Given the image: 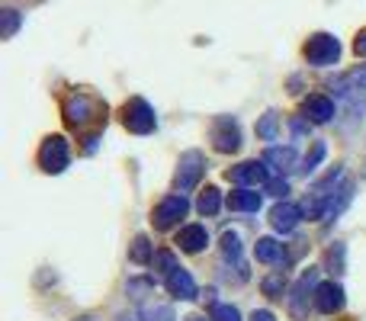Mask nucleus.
Segmentation results:
<instances>
[{
    "mask_svg": "<svg viewBox=\"0 0 366 321\" xmlns=\"http://www.w3.org/2000/svg\"><path fill=\"white\" fill-rule=\"evenodd\" d=\"M61 116H64V126L74 129V132H87L90 126L103 129L107 126V103L90 97L87 90H71L61 100Z\"/></svg>",
    "mask_w": 366,
    "mask_h": 321,
    "instance_id": "obj_1",
    "label": "nucleus"
},
{
    "mask_svg": "<svg viewBox=\"0 0 366 321\" xmlns=\"http://www.w3.org/2000/svg\"><path fill=\"white\" fill-rule=\"evenodd\" d=\"M315 290H318V270L309 267L302 277L292 283L290 296H286V309H290V318L292 321H305L309 318V305L315 302Z\"/></svg>",
    "mask_w": 366,
    "mask_h": 321,
    "instance_id": "obj_2",
    "label": "nucleus"
},
{
    "mask_svg": "<svg viewBox=\"0 0 366 321\" xmlns=\"http://www.w3.org/2000/svg\"><path fill=\"white\" fill-rule=\"evenodd\" d=\"M328 87L335 90V100L344 107V116H347V122H360L363 113H366V103L360 97V87L354 84V77L350 74H337L328 81Z\"/></svg>",
    "mask_w": 366,
    "mask_h": 321,
    "instance_id": "obj_3",
    "label": "nucleus"
},
{
    "mask_svg": "<svg viewBox=\"0 0 366 321\" xmlns=\"http://www.w3.org/2000/svg\"><path fill=\"white\" fill-rule=\"evenodd\" d=\"M302 55L312 68H331V64H337V58H341V42H337L331 32H315V36H309Z\"/></svg>",
    "mask_w": 366,
    "mask_h": 321,
    "instance_id": "obj_4",
    "label": "nucleus"
},
{
    "mask_svg": "<svg viewBox=\"0 0 366 321\" xmlns=\"http://www.w3.org/2000/svg\"><path fill=\"white\" fill-rule=\"evenodd\" d=\"M122 126L132 135H152L158 129V116H154L152 103L142 100V97L126 100V107H122Z\"/></svg>",
    "mask_w": 366,
    "mask_h": 321,
    "instance_id": "obj_5",
    "label": "nucleus"
},
{
    "mask_svg": "<svg viewBox=\"0 0 366 321\" xmlns=\"http://www.w3.org/2000/svg\"><path fill=\"white\" fill-rule=\"evenodd\" d=\"M189 212V199L183 193H171L164 196V199L154 206L152 212V225L158 228V232H171L174 225H180V219H187Z\"/></svg>",
    "mask_w": 366,
    "mask_h": 321,
    "instance_id": "obj_6",
    "label": "nucleus"
},
{
    "mask_svg": "<svg viewBox=\"0 0 366 321\" xmlns=\"http://www.w3.org/2000/svg\"><path fill=\"white\" fill-rule=\"evenodd\" d=\"M71 164V148H68V139L64 135H49L39 148V167L45 174H61L64 167Z\"/></svg>",
    "mask_w": 366,
    "mask_h": 321,
    "instance_id": "obj_7",
    "label": "nucleus"
},
{
    "mask_svg": "<svg viewBox=\"0 0 366 321\" xmlns=\"http://www.w3.org/2000/svg\"><path fill=\"white\" fill-rule=\"evenodd\" d=\"M202 170H206V158H202V152H187V154H180L177 174H174V189H177V193H189V189L199 183Z\"/></svg>",
    "mask_w": 366,
    "mask_h": 321,
    "instance_id": "obj_8",
    "label": "nucleus"
},
{
    "mask_svg": "<svg viewBox=\"0 0 366 321\" xmlns=\"http://www.w3.org/2000/svg\"><path fill=\"white\" fill-rule=\"evenodd\" d=\"M209 139H212L215 152H222V154L238 152V148H241L238 119H234V116H219V119L212 122V129H209Z\"/></svg>",
    "mask_w": 366,
    "mask_h": 321,
    "instance_id": "obj_9",
    "label": "nucleus"
},
{
    "mask_svg": "<svg viewBox=\"0 0 366 321\" xmlns=\"http://www.w3.org/2000/svg\"><path fill=\"white\" fill-rule=\"evenodd\" d=\"M225 177L232 183H238L241 189H257V187L270 183V170H267L264 161H244V164H238V167H228Z\"/></svg>",
    "mask_w": 366,
    "mask_h": 321,
    "instance_id": "obj_10",
    "label": "nucleus"
},
{
    "mask_svg": "<svg viewBox=\"0 0 366 321\" xmlns=\"http://www.w3.org/2000/svg\"><path fill=\"white\" fill-rule=\"evenodd\" d=\"M302 219H305V209H299L296 202H286V199L280 206H273V212H270V225L280 234H292Z\"/></svg>",
    "mask_w": 366,
    "mask_h": 321,
    "instance_id": "obj_11",
    "label": "nucleus"
},
{
    "mask_svg": "<svg viewBox=\"0 0 366 321\" xmlns=\"http://www.w3.org/2000/svg\"><path fill=\"white\" fill-rule=\"evenodd\" d=\"M344 302H347V296H344L341 283H318L315 290V309L322 312V315H337V312L344 309Z\"/></svg>",
    "mask_w": 366,
    "mask_h": 321,
    "instance_id": "obj_12",
    "label": "nucleus"
},
{
    "mask_svg": "<svg viewBox=\"0 0 366 321\" xmlns=\"http://www.w3.org/2000/svg\"><path fill=\"white\" fill-rule=\"evenodd\" d=\"M302 113H305V119L315 122V126H328V122L337 116V107H335V100H331V97L312 94L309 100L302 103Z\"/></svg>",
    "mask_w": 366,
    "mask_h": 321,
    "instance_id": "obj_13",
    "label": "nucleus"
},
{
    "mask_svg": "<svg viewBox=\"0 0 366 321\" xmlns=\"http://www.w3.org/2000/svg\"><path fill=\"white\" fill-rule=\"evenodd\" d=\"M164 286H167V292H171L174 299H183V302H189V299H196L199 296V290H196V280L189 277V270H174L171 277H164Z\"/></svg>",
    "mask_w": 366,
    "mask_h": 321,
    "instance_id": "obj_14",
    "label": "nucleus"
},
{
    "mask_svg": "<svg viewBox=\"0 0 366 321\" xmlns=\"http://www.w3.org/2000/svg\"><path fill=\"white\" fill-rule=\"evenodd\" d=\"M254 254H257L260 264L280 267V270H286V264H290V254H286V247L280 245V241H273V238H260L257 247H254Z\"/></svg>",
    "mask_w": 366,
    "mask_h": 321,
    "instance_id": "obj_15",
    "label": "nucleus"
},
{
    "mask_svg": "<svg viewBox=\"0 0 366 321\" xmlns=\"http://www.w3.org/2000/svg\"><path fill=\"white\" fill-rule=\"evenodd\" d=\"M177 245H180V251H187V254H199V251H206V245H209V232H206V225H187V228H180Z\"/></svg>",
    "mask_w": 366,
    "mask_h": 321,
    "instance_id": "obj_16",
    "label": "nucleus"
},
{
    "mask_svg": "<svg viewBox=\"0 0 366 321\" xmlns=\"http://www.w3.org/2000/svg\"><path fill=\"white\" fill-rule=\"evenodd\" d=\"M264 164L277 170L280 177L290 174V170L296 167V148H267V152H264Z\"/></svg>",
    "mask_w": 366,
    "mask_h": 321,
    "instance_id": "obj_17",
    "label": "nucleus"
},
{
    "mask_svg": "<svg viewBox=\"0 0 366 321\" xmlns=\"http://www.w3.org/2000/svg\"><path fill=\"white\" fill-rule=\"evenodd\" d=\"M354 199V183H344L341 189H337L335 196H331L328 199V206H325V215H322V222H331V219H337V215L344 212V209H347V202Z\"/></svg>",
    "mask_w": 366,
    "mask_h": 321,
    "instance_id": "obj_18",
    "label": "nucleus"
},
{
    "mask_svg": "<svg viewBox=\"0 0 366 321\" xmlns=\"http://www.w3.org/2000/svg\"><path fill=\"white\" fill-rule=\"evenodd\" d=\"M228 209H232V212H257L260 193H254V189H238V193L228 196Z\"/></svg>",
    "mask_w": 366,
    "mask_h": 321,
    "instance_id": "obj_19",
    "label": "nucleus"
},
{
    "mask_svg": "<svg viewBox=\"0 0 366 321\" xmlns=\"http://www.w3.org/2000/svg\"><path fill=\"white\" fill-rule=\"evenodd\" d=\"M286 283H290L286 270H273L270 277H264L260 290H264V296H270V299H283L286 296Z\"/></svg>",
    "mask_w": 366,
    "mask_h": 321,
    "instance_id": "obj_20",
    "label": "nucleus"
},
{
    "mask_svg": "<svg viewBox=\"0 0 366 321\" xmlns=\"http://www.w3.org/2000/svg\"><path fill=\"white\" fill-rule=\"evenodd\" d=\"M241 251H244V247H241V238L234 232H225L222 234V264H241Z\"/></svg>",
    "mask_w": 366,
    "mask_h": 321,
    "instance_id": "obj_21",
    "label": "nucleus"
},
{
    "mask_svg": "<svg viewBox=\"0 0 366 321\" xmlns=\"http://www.w3.org/2000/svg\"><path fill=\"white\" fill-rule=\"evenodd\" d=\"M129 260H132V264H152L154 260V247L145 234H139V238L132 241V247H129Z\"/></svg>",
    "mask_w": 366,
    "mask_h": 321,
    "instance_id": "obj_22",
    "label": "nucleus"
},
{
    "mask_svg": "<svg viewBox=\"0 0 366 321\" xmlns=\"http://www.w3.org/2000/svg\"><path fill=\"white\" fill-rule=\"evenodd\" d=\"M196 209H199V215H215L222 209V193L215 187H206L196 199Z\"/></svg>",
    "mask_w": 366,
    "mask_h": 321,
    "instance_id": "obj_23",
    "label": "nucleus"
},
{
    "mask_svg": "<svg viewBox=\"0 0 366 321\" xmlns=\"http://www.w3.org/2000/svg\"><path fill=\"white\" fill-rule=\"evenodd\" d=\"M0 23H4L0 36H4V39H13V36L19 32V26H23V13L13 10V6H4V10H0Z\"/></svg>",
    "mask_w": 366,
    "mask_h": 321,
    "instance_id": "obj_24",
    "label": "nucleus"
},
{
    "mask_svg": "<svg viewBox=\"0 0 366 321\" xmlns=\"http://www.w3.org/2000/svg\"><path fill=\"white\" fill-rule=\"evenodd\" d=\"M277 129H280V116H277V109H267V113L260 116V122H257V139L273 142V139H277Z\"/></svg>",
    "mask_w": 366,
    "mask_h": 321,
    "instance_id": "obj_25",
    "label": "nucleus"
},
{
    "mask_svg": "<svg viewBox=\"0 0 366 321\" xmlns=\"http://www.w3.org/2000/svg\"><path fill=\"white\" fill-rule=\"evenodd\" d=\"M325 154H328V145H325V142H312V152L305 154V161H302V167H299V170H302L305 177L315 174V167L325 161Z\"/></svg>",
    "mask_w": 366,
    "mask_h": 321,
    "instance_id": "obj_26",
    "label": "nucleus"
},
{
    "mask_svg": "<svg viewBox=\"0 0 366 321\" xmlns=\"http://www.w3.org/2000/svg\"><path fill=\"white\" fill-rule=\"evenodd\" d=\"M152 264H154V270H158V273H164V277H171L174 270H180V264H177V254H174V251H158V254H154V260H152Z\"/></svg>",
    "mask_w": 366,
    "mask_h": 321,
    "instance_id": "obj_27",
    "label": "nucleus"
},
{
    "mask_svg": "<svg viewBox=\"0 0 366 321\" xmlns=\"http://www.w3.org/2000/svg\"><path fill=\"white\" fill-rule=\"evenodd\" d=\"M209 321H241V312L234 309V305L212 302V309H209Z\"/></svg>",
    "mask_w": 366,
    "mask_h": 321,
    "instance_id": "obj_28",
    "label": "nucleus"
},
{
    "mask_svg": "<svg viewBox=\"0 0 366 321\" xmlns=\"http://www.w3.org/2000/svg\"><path fill=\"white\" fill-rule=\"evenodd\" d=\"M142 318H145V321H177V315H174L171 305H154V309H145V312H142Z\"/></svg>",
    "mask_w": 366,
    "mask_h": 321,
    "instance_id": "obj_29",
    "label": "nucleus"
},
{
    "mask_svg": "<svg viewBox=\"0 0 366 321\" xmlns=\"http://www.w3.org/2000/svg\"><path fill=\"white\" fill-rule=\"evenodd\" d=\"M344 245H335V247H328V254H325V260H328V267H331V273H344Z\"/></svg>",
    "mask_w": 366,
    "mask_h": 321,
    "instance_id": "obj_30",
    "label": "nucleus"
},
{
    "mask_svg": "<svg viewBox=\"0 0 366 321\" xmlns=\"http://www.w3.org/2000/svg\"><path fill=\"white\" fill-rule=\"evenodd\" d=\"M267 193L277 196V199H286V193H290V183H286L283 177H273V180L267 183Z\"/></svg>",
    "mask_w": 366,
    "mask_h": 321,
    "instance_id": "obj_31",
    "label": "nucleus"
},
{
    "mask_svg": "<svg viewBox=\"0 0 366 321\" xmlns=\"http://www.w3.org/2000/svg\"><path fill=\"white\" fill-rule=\"evenodd\" d=\"M152 290V280H132V283H129V292H132L135 299H142V292H148Z\"/></svg>",
    "mask_w": 366,
    "mask_h": 321,
    "instance_id": "obj_32",
    "label": "nucleus"
},
{
    "mask_svg": "<svg viewBox=\"0 0 366 321\" xmlns=\"http://www.w3.org/2000/svg\"><path fill=\"white\" fill-rule=\"evenodd\" d=\"M354 51H357L360 58H366V29L357 32V39H354Z\"/></svg>",
    "mask_w": 366,
    "mask_h": 321,
    "instance_id": "obj_33",
    "label": "nucleus"
},
{
    "mask_svg": "<svg viewBox=\"0 0 366 321\" xmlns=\"http://www.w3.org/2000/svg\"><path fill=\"white\" fill-rule=\"evenodd\" d=\"M350 77H354L357 87H363V90H366V64H360L357 71H350Z\"/></svg>",
    "mask_w": 366,
    "mask_h": 321,
    "instance_id": "obj_34",
    "label": "nucleus"
},
{
    "mask_svg": "<svg viewBox=\"0 0 366 321\" xmlns=\"http://www.w3.org/2000/svg\"><path fill=\"white\" fill-rule=\"evenodd\" d=\"M292 132H296V135H305V132H309V126H305L302 119H292Z\"/></svg>",
    "mask_w": 366,
    "mask_h": 321,
    "instance_id": "obj_35",
    "label": "nucleus"
},
{
    "mask_svg": "<svg viewBox=\"0 0 366 321\" xmlns=\"http://www.w3.org/2000/svg\"><path fill=\"white\" fill-rule=\"evenodd\" d=\"M251 321H277V318H273L270 312H264V309H260V312H254V315H251Z\"/></svg>",
    "mask_w": 366,
    "mask_h": 321,
    "instance_id": "obj_36",
    "label": "nucleus"
},
{
    "mask_svg": "<svg viewBox=\"0 0 366 321\" xmlns=\"http://www.w3.org/2000/svg\"><path fill=\"white\" fill-rule=\"evenodd\" d=\"M187 321H206V318H202V315H189Z\"/></svg>",
    "mask_w": 366,
    "mask_h": 321,
    "instance_id": "obj_37",
    "label": "nucleus"
},
{
    "mask_svg": "<svg viewBox=\"0 0 366 321\" xmlns=\"http://www.w3.org/2000/svg\"><path fill=\"white\" fill-rule=\"evenodd\" d=\"M77 321H90V318H77Z\"/></svg>",
    "mask_w": 366,
    "mask_h": 321,
    "instance_id": "obj_38",
    "label": "nucleus"
}]
</instances>
